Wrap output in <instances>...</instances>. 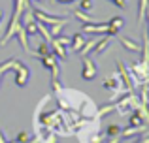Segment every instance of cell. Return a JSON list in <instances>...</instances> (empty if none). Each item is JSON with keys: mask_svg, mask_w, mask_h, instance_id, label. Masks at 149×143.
Returning <instances> with one entry per match:
<instances>
[{"mask_svg": "<svg viewBox=\"0 0 149 143\" xmlns=\"http://www.w3.org/2000/svg\"><path fill=\"white\" fill-rule=\"evenodd\" d=\"M74 17L79 19V21H81V23H85V25H89V23H98V19L91 17L87 11H81V10H76V11H74Z\"/></svg>", "mask_w": 149, "mask_h": 143, "instance_id": "11", "label": "cell"}, {"mask_svg": "<svg viewBox=\"0 0 149 143\" xmlns=\"http://www.w3.org/2000/svg\"><path fill=\"white\" fill-rule=\"evenodd\" d=\"M55 40H57V44L62 45V47H70V44H72V38L70 36H57Z\"/></svg>", "mask_w": 149, "mask_h": 143, "instance_id": "18", "label": "cell"}, {"mask_svg": "<svg viewBox=\"0 0 149 143\" xmlns=\"http://www.w3.org/2000/svg\"><path fill=\"white\" fill-rule=\"evenodd\" d=\"M66 26V17L62 19V21H58V23H55V25H51V36L53 38H57V36H61V32H62V28Z\"/></svg>", "mask_w": 149, "mask_h": 143, "instance_id": "13", "label": "cell"}, {"mask_svg": "<svg viewBox=\"0 0 149 143\" xmlns=\"http://www.w3.org/2000/svg\"><path fill=\"white\" fill-rule=\"evenodd\" d=\"M0 143H8L6 137H4V134H2V130H0Z\"/></svg>", "mask_w": 149, "mask_h": 143, "instance_id": "23", "label": "cell"}, {"mask_svg": "<svg viewBox=\"0 0 149 143\" xmlns=\"http://www.w3.org/2000/svg\"><path fill=\"white\" fill-rule=\"evenodd\" d=\"M147 6H149V0H140V6H138V23L143 21L146 11H147Z\"/></svg>", "mask_w": 149, "mask_h": 143, "instance_id": "16", "label": "cell"}, {"mask_svg": "<svg viewBox=\"0 0 149 143\" xmlns=\"http://www.w3.org/2000/svg\"><path fill=\"white\" fill-rule=\"evenodd\" d=\"M30 141V136L26 132H19V136H17V143H29Z\"/></svg>", "mask_w": 149, "mask_h": 143, "instance_id": "20", "label": "cell"}, {"mask_svg": "<svg viewBox=\"0 0 149 143\" xmlns=\"http://www.w3.org/2000/svg\"><path fill=\"white\" fill-rule=\"evenodd\" d=\"M119 41L123 44V47H125V49H128V51H136V53H140V49H142V45H140L138 41H132V40H128V38H125V36H119Z\"/></svg>", "mask_w": 149, "mask_h": 143, "instance_id": "9", "label": "cell"}, {"mask_svg": "<svg viewBox=\"0 0 149 143\" xmlns=\"http://www.w3.org/2000/svg\"><path fill=\"white\" fill-rule=\"evenodd\" d=\"M83 32H87V34H100L102 36V32H108V23H89V25H83Z\"/></svg>", "mask_w": 149, "mask_h": 143, "instance_id": "3", "label": "cell"}, {"mask_svg": "<svg viewBox=\"0 0 149 143\" xmlns=\"http://www.w3.org/2000/svg\"><path fill=\"white\" fill-rule=\"evenodd\" d=\"M142 141H143V143H149V136H146V137H143Z\"/></svg>", "mask_w": 149, "mask_h": 143, "instance_id": "24", "label": "cell"}, {"mask_svg": "<svg viewBox=\"0 0 149 143\" xmlns=\"http://www.w3.org/2000/svg\"><path fill=\"white\" fill-rule=\"evenodd\" d=\"M53 2H55V0H53Z\"/></svg>", "mask_w": 149, "mask_h": 143, "instance_id": "28", "label": "cell"}, {"mask_svg": "<svg viewBox=\"0 0 149 143\" xmlns=\"http://www.w3.org/2000/svg\"><path fill=\"white\" fill-rule=\"evenodd\" d=\"M2 17H4V11H2V10H0V21H2Z\"/></svg>", "mask_w": 149, "mask_h": 143, "instance_id": "25", "label": "cell"}, {"mask_svg": "<svg viewBox=\"0 0 149 143\" xmlns=\"http://www.w3.org/2000/svg\"><path fill=\"white\" fill-rule=\"evenodd\" d=\"M29 77H30V70L26 64L19 62V66L15 68V83L19 85V87H25L26 83H29Z\"/></svg>", "mask_w": 149, "mask_h": 143, "instance_id": "1", "label": "cell"}, {"mask_svg": "<svg viewBox=\"0 0 149 143\" xmlns=\"http://www.w3.org/2000/svg\"><path fill=\"white\" fill-rule=\"evenodd\" d=\"M49 53H53L49 49V45H47V41H42L40 45L36 47V51H34V55L36 57H45V55H49Z\"/></svg>", "mask_w": 149, "mask_h": 143, "instance_id": "15", "label": "cell"}, {"mask_svg": "<svg viewBox=\"0 0 149 143\" xmlns=\"http://www.w3.org/2000/svg\"><path fill=\"white\" fill-rule=\"evenodd\" d=\"M83 70H81V77L83 79H87V81H93L96 77V66H95V62H93L89 57H83Z\"/></svg>", "mask_w": 149, "mask_h": 143, "instance_id": "2", "label": "cell"}, {"mask_svg": "<svg viewBox=\"0 0 149 143\" xmlns=\"http://www.w3.org/2000/svg\"><path fill=\"white\" fill-rule=\"evenodd\" d=\"M109 44H111V36H109V34H108V36H104V38L100 36V40L96 41V45L93 47V51H91V53H95L96 57H100L102 53H104L106 49L109 47Z\"/></svg>", "mask_w": 149, "mask_h": 143, "instance_id": "6", "label": "cell"}, {"mask_svg": "<svg viewBox=\"0 0 149 143\" xmlns=\"http://www.w3.org/2000/svg\"><path fill=\"white\" fill-rule=\"evenodd\" d=\"M81 11H91L93 10V0H79V8Z\"/></svg>", "mask_w": 149, "mask_h": 143, "instance_id": "19", "label": "cell"}, {"mask_svg": "<svg viewBox=\"0 0 149 143\" xmlns=\"http://www.w3.org/2000/svg\"><path fill=\"white\" fill-rule=\"evenodd\" d=\"M106 134H108L109 137H121V126L119 124H109Z\"/></svg>", "mask_w": 149, "mask_h": 143, "instance_id": "17", "label": "cell"}, {"mask_svg": "<svg viewBox=\"0 0 149 143\" xmlns=\"http://www.w3.org/2000/svg\"><path fill=\"white\" fill-rule=\"evenodd\" d=\"M117 72H119V79L123 81V85H125V88H127L128 92L132 90V83H130V75H128V70L125 68V64L123 62H117Z\"/></svg>", "mask_w": 149, "mask_h": 143, "instance_id": "5", "label": "cell"}, {"mask_svg": "<svg viewBox=\"0 0 149 143\" xmlns=\"http://www.w3.org/2000/svg\"><path fill=\"white\" fill-rule=\"evenodd\" d=\"M32 2H38V4H42V2H44V0H32Z\"/></svg>", "mask_w": 149, "mask_h": 143, "instance_id": "26", "label": "cell"}, {"mask_svg": "<svg viewBox=\"0 0 149 143\" xmlns=\"http://www.w3.org/2000/svg\"><path fill=\"white\" fill-rule=\"evenodd\" d=\"M123 26H125V19L123 17H111L108 21V34L109 36H117V32H119Z\"/></svg>", "mask_w": 149, "mask_h": 143, "instance_id": "4", "label": "cell"}, {"mask_svg": "<svg viewBox=\"0 0 149 143\" xmlns=\"http://www.w3.org/2000/svg\"><path fill=\"white\" fill-rule=\"evenodd\" d=\"M85 40H87V38H83V32H79V34H76V36H72V44H70L72 51H74V53H77V51H79V49L83 47Z\"/></svg>", "mask_w": 149, "mask_h": 143, "instance_id": "10", "label": "cell"}, {"mask_svg": "<svg viewBox=\"0 0 149 143\" xmlns=\"http://www.w3.org/2000/svg\"><path fill=\"white\" fill-rule=\"evenodd\" d=\"M109 2H113L117 8H121V10H127V0H109Z\"/></svg>", "mask_w": 149, "mask_h": 143, "instance_id": "21", "label": "cell"}, {"mask_svg": "<svg viewBox=\"0 0 149 143\" xmlns=\"http://www.w3.org/2000/svg\"><path fill=\"white\" fill-rule=\"evenodd\" d=\"M49 44H51V45H53V51H55V53H53V55H57V57H58V59H62V60H66V57H68V55H66V49H64V47H62V45H58V44H57V40H55V38H53V40H51V41H49Z\"/></svg>", "mask_w": 149, "mask_h": 143, "instance_id": "12", "label": "cell"}, {"mask_svg": "<svg viewBox=\"0 0 149 143\" xmlns=\"http://www.w3.org/2000/svg\"><path fill=\"white\" fill-rule=\"evenodd\" d=\"M98 40H100V36H95V38H91V40H89V41L85 40L83 47H81V49H79V51H77V53H79L81 57H87L89 53L93 51V47H95V45H96V41H98Z\"/></svg>", "mask_w": 149, "mask_h": 143, "instance_id": "8", "label": "cell"}, {"mask_svg": "<svg viewBox=\"0 0 149 143\" xmlns=\"http://www.w3.org/2000/svg\"><path fill=\"white\" fill-rule=\"evenodd\" d=\"M140 124H146V122H143V119H142V115H140V111L134 109V113L128 117V126H140Z\"/></svg>", "mask_w": 149, "mask_h": 143, "instance_id": "14", "label": "cell"}, {"mask_svg": "<svg viewBox=\"0 0 149 143\" xmlns=\"http://www.w3.org/2000/svg\"><path fill=\"white\" fill-rule=\"evenodd\" d=\"M134 143H143V141H142V140H138V141H134Z\"/></svg>", "mask_w": 149, "mask_h": 143, "instance_id": "27", "label": "cell"}, {"mask_svg": "<svg viewBox=\"0 0 149 143\" xmlns=\"http://www.w3.org/2000/svg\"><path fill=\"white\" fill-rule=\"evenodd\" d=\"M55 2H58V4H72V2H76V0H55Z\"/></svg>", "mask_w": 149, "mask_h": 143, "instance_id": "22", "label": "cell"}, {"mask_svg": "<svg viewBox=\"0 0 149 143\" xmlns=\"http://www.w3.org/2000/svg\"><path fill=\"white\" fill-rule=\"evenodd\" d=\"M17 40H19V44H21V47L25 49L26 53H32L30 51V47H29V36H26V32H25V28H23L21 25H19V28H17Z\"/></svg>", "mask_w": 149, "mask_h": 143, "instance_id": "7", "label": "cell"}]
</instances>
